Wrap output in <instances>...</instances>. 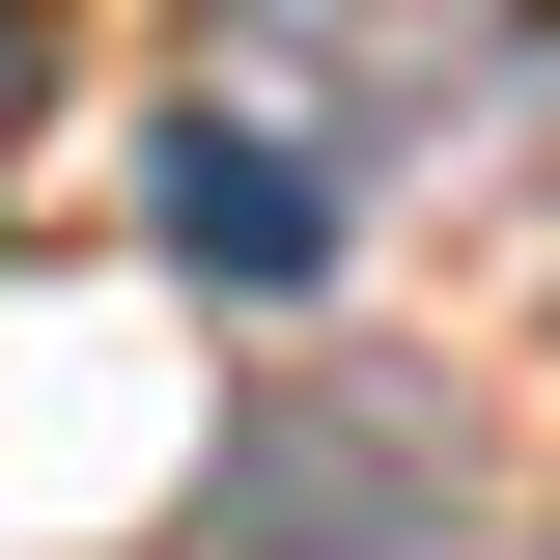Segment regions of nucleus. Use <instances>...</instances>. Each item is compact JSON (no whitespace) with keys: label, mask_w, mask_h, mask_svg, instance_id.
Segmentation results:
<instances>
[{"label":"nucleus","mask_w":560,"mask_h":560,"mask_svg":"<svg viewBox=\"0 0 560 560\" xmlns=\"http://www.w3.org/2000/svg\"><path fill=\"white\" fill-rule=\"evenodd\" d=\"M197 57H224V84H280V113H308V140L364 168V140H420V113H477V84L533 57V0H224Z\"/></svg>","instance_id":"nucleus-1"},{"label":"nucleus","mask_w":560,"mask_h":560,"mask_svg":"<svg viewBox=\"0 0 560 560\" xmlns=\"http://www.w3.org/2000/svg\"><path fill=\"white\" fill-rule=\"evenodd\" d=\"M337 197H364V168L280 113V84H224V57L168 84V253H197V280H253V308H280V280H337Z\"/></svg>","instance_id":"nucleus-2"},{"label":"nucleus","mask_w":560,"mask_h":560,"mask_svg":"<svg viewBox=\"0 0 560 560\" xmlns=\"http://www.w3.org/2000/svg\"><path fill=\"white\" fill-rule=\"evenodd\" d=\"M0 140H28V0H0Z\"/></svg>","instance_id":"nucleus-3"}]
</instances>
